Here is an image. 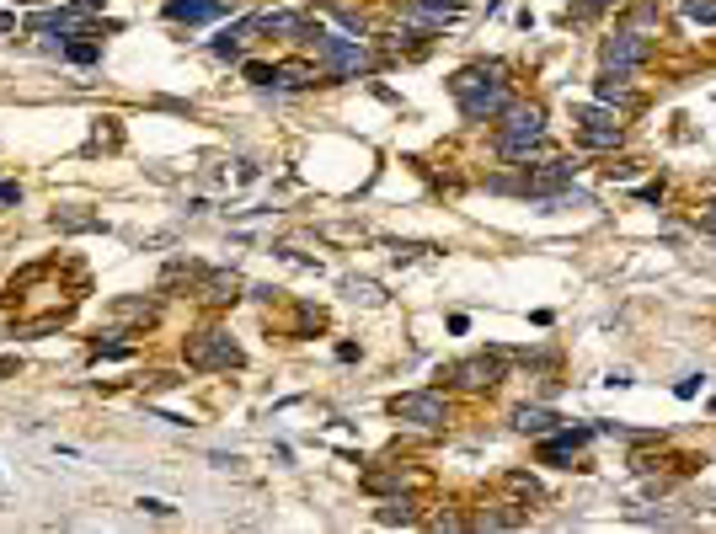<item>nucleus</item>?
<instances>
[{
	"instance_id": "f8f14e48",
	"label": "nucleus",
	"mask_w": 716,
	"mask_h": 534,
	"mask_svg": "<svg viewBox=\"0 0 716 534\" xmlns=\"http://www.w3.org/2000/svg\"><path fill=\"white\" fill-rule=\"evenodd\" d=\"M198 289H203L209 304H231V299H240V278H236V273H203V284H198Z\"/></svg>"
},
{
	"instance_id": "6e6552de",
	"label": "nucleus",
	"mask_w": 716,
	"mask_h": 534,
	"mask_svg": "<svg viewBox=\"0 0 716 534\" xmlns=\"http://www.w3.org/2000/svg\"><path fill=\"white\" fill-rule=\"evenodd\" d=\"M449 379L460 385V390H492L497 379H503V353H481V358H460L455 369H449Z\"/></svg>"
},
{
	"instance_id": "aec40b11",
	"label": "nucleus",
	"mask_w": 716,
	"mask_h": 534,
	"mask_svg": "<svg viewBox=\"0 0 716 534\" xmlns=\"http://www.w3.org/2000/svg\"><path fill=\"white\" fill-rule=\"evenodd\" d=\"M363 486H369V492H396V486H407V475H396V471H369V475H363Z\"/></svg>"
},
{
	"instance_id": "2eb2a0df",
	"label": "nucleus",
	"mask_w": 716,
	"mask_h": 534,
	"mask_svg": "<svg viewBox=\"0 0 716 534\" xmlns=\"http://www.w3.org/2000/svg\"><path fill=\"white\" fill-rule=\"evenodd\" d=\"M374 519H380V524H391V529H396V524H401V529H407V524H418V513H412V497H385Z\"/></svg>"
},
{
	"instance_id": "7ed1b4c3",
	"label": "nucleus",
	"mask_w": 716,
	"mask_h": 534,
	"mask_svg": "<svg viewBox=\"0 0 716 534\" xmlns=\"http://www.w3.org/2000/svg\"><path fill=\"white\" fill-rule=\"evenodd\" d=\"M497 155L503 161H535V155H545V113L524 108V102H508L503 108V134H497Z\"/></svg>"
},
{
	"instance_id": "0eeeda50",
	"label": "nucleus",
	"mask_w": 716,
	"mask_h": 534,
	"mask_svg": "<svg viewBox=\"0 0 716 534\" xmlns=\"http://www.w3.org/2000/svg\"><path fill=\"white\" fill-rule=\"evenodd\" d=\"M598 60H604V70H636V64L647 60V38L642 33H615V38H604L598 43Z\"/></svg>"
},
{
	"instance_id": "dca6fc26",
	"label": "nucleus",
	"mask_w": 716,
	"mask_h": 534,
	"mask_svg": "<svg viewBox=\"0 0 716 534\" xmlns=\"http://www.w3.org/2000/svg\"><path fill=\"white\" fill-rule=\"evenodd\" d=\"M503 486H508L519 502H545V486H540L535 475H524V471H508L503 475Z\"/></svg>"
},
{
	"instance_id": "f3484780",
	"label": "nucleus",
	"mask_w": 716,
	"mask_h": 534,
	"mask_svg": "<svg viewBox=\"0 0 716 534\" xmlns=\"http://www.w3.org/2000/svg\"><path fill=\"white\" fill-rule=\"evenodd\" d=\"M578 139H583L589 150H615V145H620L626 134H620V123H594V128H583Z\"/></svg>"
},
{
	"instance_id": "5701e85b",
	"label": "nucleus",
	"mask_w": 716,
	"mask_h": 534,
	"mask_svg": "<svg viewBox=\"0 0 716 534\" xmlns=\"http://www.w3.org/2000/svg\"><path fill=\"white\" fill-rule=\"evenodd\" d=\"M64 54H70L75 64H97V60H102V49H97V43H64Z\"/></svg>"
},
{
	"instance_id": "9b49d317",
	"label": "nucleus",
	"mask_w": 716,
	"mask_h": 534,
	"mask_svg": "<svg viewBox=\"0 0 716 534\" xmlns=\"http://www.w3.org/2000/svg\"><path fill=\"white\" fill-rule=\"evenodd\" d=\"M556 422H561V417L545 412V407H530V401H524V407H513V427H519V433H535V438H545V433H556Z\"/></svg>"
},
{
	"instance_id": "c85d7f7f",
	"label": "nucleus",
	"mask_w": 716,
	"mask_h": 534,
	"mask_svg": "<svg viewBox=\"0 0 716 534\" xmlns=\"http://www.w3.org/2000/svg\"><path fill=\"white\" fill-rule=\"evenodd\" d=\"M16 198H22V192H16L11 182H0V203H16Z\"/></svg>"
},
{
	"instance_id": "20e7f679",
	"label": "nucleus",
	"mask_w": 716,
	"mask_h": 534,
	"mask_svg": "<svg viewBox=\"0 0 716 534\" xmlns=\"http://www.w3.org/2000/svg\"><path fill=\"white\" fill-rule=\"evenodd\" d=\"M391 412L401 417V422H412V427H422V433H433V427L449 422V401L438 390H407V396L391 401Z\"/></svg>"
},
{
	"instance_id": "f257e3e1",
	"label": "nucleus",
	"mask_w": 716,
	"mask_h": 534,
	"mask_svg": "<svg viewBox=\"0 0 716 534\" xmlns=\"http://www.w3.org/2000/svg\"><path fill=\"white\" fill-rule=\"evenodd\" d=\"M299 43L316 49V64H321L326 80H353V75H369V64H374L369 49H363V38H343V33H332L321 22H305L299 27Z\"/></svg>"
},
{
	"instance_id": "393cba45",
	"label": "nucleus",
	"mask_w": 716,
	"mask_h": 534,
	"mask_svg": "<svg viewBox=\"0 0 716 534\" xmlns=\"http://www.w3.org/2000/svg\"><path fill=\"white\" fill-rule=\"evenodd\" d=\"M139 508H145V513H155V519H172V513H177V508H172V502H161V497H139Z\"/></svg>"
},
{
	"instance_id": "a878e982",
	"label": "nucleus",
	"mask_w": 716,
	"mask_h": 534,
	"mask_svg": "<svg viewBox=\"0 0 716 534\" xmlns=\"http://www.w3.org/2000/svg\"><path fill=\"white\" fill-rule=\"evenodd\" d=\"M598 11H604L598 0H589V5H572V11H567V22H594Z\"/></svg>"
},
{
	"instance_id": "1a4fd4ad",
	"label": "nucleus",
	"mask_w": 716,
	"mask_h": 534,
	"mask_svg": "<svg viewBox=\"0 0 716 534\" xmlns=\"http://www.w3.org/2000/svg\"><path fill=\"white\" fill-rule=\"evenodd\" d=\"M594 97H598V102H615V108H631V102H636V91H631L626 70H598Z\"/></svg>"
},
{
	"instance_id": "b1692460",
	"label": "nucleus",
	"mask_w": 716,
	"mask_h": 534,
	"mask_svg": "<svg viewBox=\"0 0 716 534\" xmlns=\"http://www.w3.org/2000/svg\"><path fill=\"white\" fill-rule=\"evenodd\" d=\"M695 390H701V374H684V379L674 385V396H679V401H695Z\"/></svg>"
},
{
	"instance_id": "9d476101",
	"label": "nucleus",
	"mask_w": 716,
	"mask_h": 534,
	"mask_svg": "<svg viewBox=\"0 0 716 534\" xmlns=\"http://www.w3.org/2000/svg\"><path fill=\"white\" fill-rule=\"evenodd\" d=\"M225 0H166V22H214Z\"/></svg>"
},
{
	"instance_id": "a211bd4d",
	"label": "nucleus",
	"mask_w": 716,
	"mask_h": 534,
	"mask_svg": "<svg viewBox=\"0 0 716 534\" xmlns=\"http://www.w3.org/2000/svg\"><path fill=\"white\" fill-rule=\"evenodd\" d=\"M524 513L519 508H497V513H481V529H519Z\"/></svg>"
},
{
	"instance_id": "6ab92c4d",
	"label": "nucleus",
	"mask_w": 716,
	"mask_h": 534,
	"mask_svg": "<svg viewBox=\"0 0 716 534\" xmlns=\"http://www.w3.org/2000/svg\"><path fill=\"white\" fill-rule=\"evenodd\" d=\"M54 225H60V230H70V236H75V230H108L97 214H54Z\"/></svg>"
},
{
	"instance_id": "423d86ee",
	"label": "nucleus",
	"mask_w": 716,
	"mask_h": 534,
	"mask_svg": "<svg viewBox=\"0 0 716 534\" xmlns=\"http://www.w3.org/2000/svg\"><path fill=\"white\" fill-rule=\"evenodd\" d=\"M396 16H401L412 33L428 38V33H444L449 22H460V5H444V0H401V5H396Z\"/></svg>"
},
{
	"instance_id": "ddd939ff",
	"label": "nucleus",
	"mask_w": 716,
	"mask_h": 534,
	"mask_svg": "<svg viewBox=\"0 0 716 534\" xmlns=\"http://www.w3.org/2000/svg\"><path fill=\"white\" fill-rule=\"evenodd\" d=\"M257 33V16L251 22H240V27H225V33H214V54L220 60H240V49H246V38Z\"/></svg>"
},
{
	"instance_id": "412c9836",
	"label": "nucleus",
	"mask_w": 716,
	"mask_h": 534,
	"mask_svg": "<svg viewBox=\"0 0 716 534\" xmlns=\"http://www.w3.org/2000/svg\"><path fill=\"white\" fill-rule=\"evenodd\" d=\"M240 75H246V80H251V86H273V80H278V64H240Z\"/></svg>"
},
{
	"instance_id": "4be33fe9",
	"label": "nucleus",
	"mask_w": 716,
	"mask_h": 534,
	"mask_svg": "<svg viewBox=\"0 0 716 534\" xmlns=\"http://www.w3.org/2000/svg\"><path fill=\"white\" fill-rule=\"evenodd\" d=\"M684 16L701 22V27H711L716 22V0H684Z\"/></svg>"
},
{
	"instance_id": "f03ea898",
	"label": "nucleus",
	"mask_w": 716,
	"mask_h": 534,
	"mask_svg": "<svg viewBox=\"0 0 716 534\" xmlns=\"http://www.w3.org/2000/svg\"><path fill=\"white\" fill-rule=\"evenodd\" d=\"M486 75H503V64H476V70H460V75L449 80V91H455L460 113H466L471 123L503 118V108L513 102V97H508V86H503V80H486Z\"/></svg>"
},
{
	"instance_id": "4468645a",
	"label": "nucleus",
	"mask_w": 716,
	"mask_h": 534,
	"mask_svg": "<svg viewBox=\"0 0 716 534\" xmlns=\"http://www.w3.org/2000/svg\"><path fill=\"white\" fill-rule=\"evenodd\" d=\"M316 75H321V64L289 60V64H278V80H273V86H289V91H299V86H316Z\"/></svg>"
},
{
	"instance_id": "bb28decb",
	"label": "nucleus",
	"mask_w": 716,
	"mask_h": 534,
	"mask_svg": "<svg viewBox=\"0 0 716 534\" xmlns=\"http://www.w3.org/2000/svg\"><path fill=\"white\" fill-rule=\"evenodd\" d=\"M348 289H353V299H369V304L380 299V289H374V284H358V278H353V284H348Z\"/></svg>"
},
{
	"instance_id": "cd10ccee",
	"label": "nucleus",
	"mask_w": 716,
	"mask_h": 534,
	"mask_svg": "<svg viewBox=\"0 0 716 534\" xmlns=\"http://www.w3.org/2000/svg\"><path fill=\"white\" fill-rule=\"evenodd\" d=\"M5 33H16V11H0V38Z\"/></svg>"
},
{
	"instance_id": "39448f33",
	"label": "nucleus",
	"mask_w": 716,
	"mask_h": 534,
	"mask_svg": "<svg viewBox=\"0 0 716 534\" xmlns=\"http://www.w3.org/2000/svg\"><path fill=\"white\" fill-rule=\"evenodd\" d=\"M187 363L193 369H240V348L225 332H198L187 342Z\"/></svg>"
}]
</instances>
